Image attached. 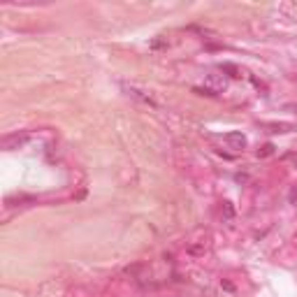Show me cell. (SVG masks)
Listing matches in <instances>:
<instances>
[{"instance_id": "5", "label": "cell", "mask_w": 297, "mask_h": 297, "mask_svg": "<svg viewBox=\"0 0 297 297\" xmlns=\"http://www.w3.org/2000/svg\"><path fill=\"white\" fill-rule=\"evenodd\" d=\"M221 70H223V72H230V77H242V74H239V70H237V65H232V63H223Z\"/></svg>"}, {"instance_id": "2", "label": "cell", "mask_w": 297, "mask_h": 297, "mask_svg": "<svg viewBox=\"0 0 297 297\" xmlns=\"http://www.w3.org/2000/svg\"><path fill=\"white\" fill-rule=\"evenodd\" d=\"M26 142H28V135H26V132H14V135H7V137L2 139V148L14 151V148L23 147Z\"/></svg>"}, {"instance_id": "7", "label": "cell", "mask_w": 297, "mask_h": 297, "mask_svg": "<svg viewBox=\"0 0 297 297\" xmlns=\"http://www.w3.org/2000/svg\"><path fill=\"white\" fill-rule=\"evenodd\" d=\"M288 200H290V204H297V183L290 188V193H288Z\"/></svg>"}, {"instance_id": "4", "label": "cell", "mask_w": 297, "mask_h": 297, "mask_svg": "<svg viewBox=\"0 0 297 297\" xmlns=\"http://www.w3.org/2000/svg\"><path fill=\"white\" fill-rule=\"evenodd\" d=\"M128 91V96L130 98H135V100H139V102H144V105H156V102H153V98L151 96H147V93H142V91H137V88H126Z\"/></svg>"}, {"instance_id": "1", "label": "cell", "mask_w": 297, "mask_h": 297, "mask_svg": "<svg viewBox=\"0 0 297 297\" xmlns=\"http://www.w3.org/2000/svg\"><path fill=\"white\" fill-rule=\"evenodd\" d=\"M228 88V79L223 77V74L218 72H212V74H207V79H204V88H195V93H200V96H218V93H223Z\"/></svg>"}, {"instance_id": "3", "label": "cell", "mask_w": 297, "mask_h": 297, "mask_svg": "<svg viewBox=\"0 0 297 297\" xmlns=\"http://www.w3.org/2000/svg\"><path fill=\"white\" fill-rule=\"evenodd\" d=\"M225 142L230 144V148H244L246 147V135L244 132H228Z\"/></svg>"}, {"instance_id": "6", "label": "cell", "mask_w": 297, "mask_h": 297, "mask_svg": "<svg viewBox=\"0 0 297 297\" xmlns=\"http://www.w3.org/2000/svg\"><path fill=\"white\" fill-rule=\"evenodd\" d=\"M272 153H274V147H272V144H265V147L258 151V156H260V158H267V156H272Z\"/></svg>"}]
</instances>
